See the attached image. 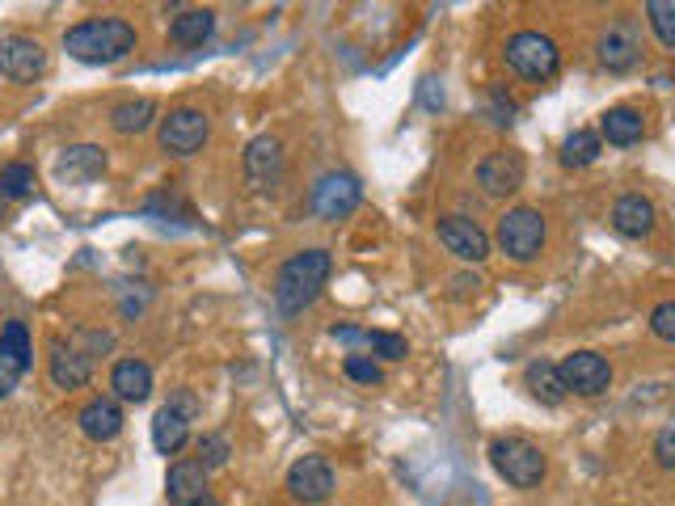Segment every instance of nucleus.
I'll use <instances>...</instances> for the list:
<instances>
[{
    "label": "nucleus",
    "instance_id": "nucleus-1",
    "mask_svg": "<svg viewBox=\"0 0 675 506\" xmlns=\"http://www.w3.org/2000/svg\"><path fill=\"white\" fill-rule=\"evenodd\" d=\"M330 270H334V258L325 249L291 254L288 262L279 266V274H275V304L288 316L304 313L321 295V288L330 283Z\"/></svg>",
    "mask_w": 675,
    "mask_h": 506
},
{
    "label": "nucleus",
    "instance_id": "nucleus-2",
    "mask_svg": "<svg viewBox=\"0 0 675 506\" xmlns=\"http://www.w3.org/2000/svg\"><path fill=\"white\" fill-rule=\"evenodd\" d=\"M64 51L81 64H115L136 51V25L122 18H85L64 34Z\"/></svg>",
    "mask_w": 675,
    "mask_h": 506
},
{
    "label": "nucleus",
    "instance_id": "nucleus-3",
    "mask_svg": "<svg viewBox=\"0 0 675 506\" xmlns=\"http://www.w3.org/2000/svg\"><path fill=\"white\" fill-rule=\"evenodd\" d=\"M490 464L499 469V477L511 482L515 489H532V485L545 482L549 473V460L545 452L528 443V439H494L490 443Z\"/></svg>",
    "mask_w": 675,
    "mask_h": 506
},
{
    "label": "nucleus",
    "instance_id": "nucleus-4",
    "mask_svg": "<svg viewBox=\"0 0 675 506\" xmlns=\"http://www.w3.org/2000/svg\"><path fill=\"white\" fill-rule=\"evenodd\" d=\"M494 241H499V249H503L511 262H519V266L536 262L540 249H545V216H540L536 207H511V212H503V219H499Z\"/></svg>",
    "mask_w": 675,
    "mask_h": 506
},
{
    "label": "nucleus",
    "instance_id": "nucleus-5",
    "mask_svg": "<svg viewBox=\"0 0 675 506\" xmlns=\"http://www.w3.org/2000/svg\"><path fill=\"white\" fill-rule=\"evenodd\" d=\"M557 43L540 30H519L506 39V64L528 80H549L557 73Z\"/></svg>",
    "mask_w": 675,
    "mask_h": 506
},
{
    "label": "nucleus",
    "instance_id": "nucleus-6",
    "mask_svg": "<svg viewBox=\"0 0 675 506\" xmlns=\"http://www.w3.org/2000/svg\"><path fill=\"white\" fill-rule=\"evenodd\" d=\"M212 136V119L194 106H178L161 119V148L169 157H194Z\"/></svg>",
    "mask_w": 675,
    "mask_h": 506
},
{
    "label": "nucleus",
    "instance_id": "nucleus-7",
    "mask_svg": "<svg viewBox=\"0 0 675 506\" xmlns=\"http://www.w3.org/2000/svg\"><path fill=\"white\" fill-rule=\"evenodd\" d=\"M47 73V51L39 39H30V34H4L0 39V76H9V80H39V76Z\"/></svg>",
    "mask_w": 675,
    "mask_h": 506
},
{
    "label": "nucleus",
    "instance_id": "nucleus-8",
    "mask_svg": "<svg viewBox=\"0 0 675 506\" xmlns=\"http://www.w3.org/2000/svg\"><path fill=\"white\" fill-rule=\"evenodd\" d=\"M557 372H561L566 392H579V397H600V392H608V385H612V367H608V359L596 355V351H575V355H566V359L557 363Z\"/></svg>",
    "mask_w": 675,
    "mask_h": 506
},
{
    "label": "nucleus",
    "instance_id": "nucleus-9",
    "mask_svg": "<svg viewBox=\"0 0 675 506\" xmlns=\"http://www.w3.org/2000/svg\"><path fill=\"white\" fill-rule=\"evenodd\" d=\"M363 186L355 173H325L313 186V212L321 219H342L360 207Z\"/></svg>",
    "mask_w": 675,
    "mask_h": 506
},
{
    "label": "nucleus",
    "instance_id": "nucleus-10",
    "mask_svg": "<svg viewBox=\"0 0 675 506\" xmlns=\"http://www.w3.org/2000/svg\"><path fill=\"white\" fill-rule=\"evenodd\" d=\"M435 233H439V245L448 254H457L460 262H485L490 258V237H485L482 224H473V219L443 216L435 224Z\"/></svg>",
    "mask_w": 675,
    "mask_h": 506
},
{
    "label": "nucleus",
    "instance_id": "nucleus-11",
    "mask_svg": "<svg viewBox=\"0 0 675 506\" xmlns=\"http://www.w3.org/2000/svg\"><path fill=\"white\" fill-rule=\"evenodd\" d=\"M191 418H194L191 397H178V401L161 406V410H157V418H152V448H157L161 456L182 452V448H186V439H191Z\"/></svg>",
    "mask_w": 675,
    "mask_h": 506
},
{
    "label": "nucleus",
    "instance_id": "nucleus-12",
    "mask_svg": "<svg viewBox=\"0 0 675 506\" xmlns=\"http://www.w3.org/2000/svg\"><path fill=\"white\" fill-rule=\"evenodd\" d=\"M524 157L519 152H511V148H499V152H490L482 165H478V186H482L490 198H506V194H515L524 186Z\"/></svg>",
    "mask_w": 675,
    "mask_h": 506
},
{
    "label": "nucleus",
    "instance_id": "nucleus-13",
    "mask_svg": "<svg viewBox=\"0 0 675 506\" xmlns=\"http://www.w3.org/2000/svg\"><path fill=\"white\" fill-rule=\"evenodd\" d=\"M288 489L291 498H300V503H325L330 494H334V469H330V460L321 456H304L296 460L288 469Z\"/></svg>",
    "mask_w": 675,
    "mask_h": 506
},
{
    "label": "nucleus",
    "instance_id": "nucleus-14",
    "mask_svg": "<svg viewBox=\"0 0 675 506\" xmlns=\"http://www.w3.org/2000/svg\"><path fill=\"white\" fill-rule=\"evenodd\" d=\"M596 51H600L603 68H612V73H629V68L642 60V39H638V30H633L629 22H612L600 34Z\"/></svg>",
    "mask_w": 675,
    "mask_h": 506
},
{
    "label": "nucleus",
    "instance_id": "nucleus-15",
    "mask_svg": "<svg viewBox=\"0 0 675 506\" xmlns=\"http://www.w3.org/2000/svg\"><path fill=\"white\" fill-rule=\"evenodd\" d=\"M169 506H199L207 503V464L203 460H178L165 477Z\"/></svg>",
    "mask_w": 675,
    "mask_h": 506
},
{
    "label": "nucleus",
    "instance_id": "nucleus-16",
    "mask_svg": "<svg viewBox=\"0 0 675 506\" xmlns=\"http://www.w3.org/2000/svg\"><path fill=\"white\" fill-rule=\"evenodd\" d=\"M30 359H34V346H30L25 321H4V330H0V372L18 385L30 372Z\"/></svg>",
    "mask_w": 675,
    "mask_h": 506
},
{
    "label": "nucleus",
    "instance_id": "nucleus-17",
    "mask_svg": "<svg viewBox=\"0 0 675 506\" xmlns=\"http://www.w3.org/2000/svg\"><path fill=\"white\" fill-rule=\"evenodd\" d=\"M94 376V359L85 351H76L73 342H51V380L55 388H81Z\"/></svg>",
    "mask_w": 675,
    "mask_h": 506
},
{
    "label": "nucleus",
    "instance_id": "nucleus-18",
    "mask_svg": "<svg viewBox=\"0 0 675 506\" xmlns=\"http://www.w3.org/2000/svg\"><path fill=\"white\" fill-rule=\"evenodd\" d=\"M612 228L621 233V237H651L654 233V203L651 198H642V194H621L617 203H612Z\"/></svg>",
    "mask_w": 675,
    "mask_h": 506
},
{
    "label": "nucleus",
    "instance_id": "nucleus-19",
    "mask_svg": "<svg viewBox=\"0 0 675 506\" xmlns=\"http://www.w3.org/2000/svg\"><path fill=\"white\" fill-rule=\"evenodd\" d=\"M76 422H81L85 439H94V443H110V439L122 431V410H119V401H110V397H94V401L81 410Z\"/></svg>",
    "mask_w": 675,
    "mask_h": 506
},
{
    "label": "nucleus",
    "instance_id": "nucleus-20",
    "mask_svg": "<svg viewBox=\"0 0 675 506\" xmlns=\"http://www.w3.org/2000/svg\"><path fill=\"white\" fill-rule=\"evenodd\" d=\"M55 173L68 177V182H94V177L106 173V148H97V144L64 148V157L55 161Z\"/></svg>",
    "mask_w": 675,
    "mask_h": 506
},
{
    "label": "nucleus",
    "instance_id": "nucleus-21",
    "mask_svg": "<svg viewBox=\"0 0 675 506\" xmlns=\"http://www.w3.org/2000/svg\"><path fill=\"white\" fill-rule=\"evenodd\" d=\"M110 388H115V397L140 406V401H148V392H152V367L144 359H119L115 372H110Z\"/></svg>",
    "mask_w": 675,
    "mask_h": 506
},
{
    "label": "nucleus",
    "instance_id": "nucleus-22",
    "mask_svg": "<svg viewBox=\"0 0 675 506\" xmlns=\"http://www.w3.org/2000/svg\"><path fill=\"white\" fill-rule=\"evenodd\" d=\"M642 136H646V119L633 106H612L600 119V140H608V144L625 148V144H638Z\"/></svg>",
    "mask_w": 675,
    "mask_h": 506
},
{
    "label": "nucleus",
    "instance_id": "nucleus-23",
    "mask_svg": "<svg viewBox=\"0 0 675 506\" xmlns=\"http://www.w3.org/2000/svg\"><path fill=\"white\" fill-rule=\"evenodd\" d=\"M279 165H283V148H279L275 136L249 140V148H245V173H249L254 186H266V182L279 173Z\"/></svg>",
    "mask_w": 675,
    "mask_h": 506
},
{
    "label": "nucleus",
    "instance_id": "nucleus-24",
    "mask_svg": "<svg viewBox=\"0 0 675 506\" xmlns=\"http://www.w3.org/2000/svg\"><path fill=\"white\" fill-rule=\"evenodd\" d=\"M212 30H216V13L212 9H182L173 18V25H169V39L178 47H203L212 39Z\"/></svg>",
    "mask_w": 675,
    "mask_h": 506
},
{
    "label": "nucleus",
    "instance_id": "nucleus-25",
    "mask_svg": "<svg viewBox=\"0 0 675 506\" xmlns=\"http://www.w3.org/2000/svg\"><path fill=\"white\" fill-rule=\"evenodd\" d=\"M524 385H528L532 397L545 401V406H561V401H566V385H561V372H557L554 363H528Z\"/></svg>",
    "mask_w": 675,
    "mask_h": 506
},
{
    "label": "nucleus",
    "instance_id": "nucleus-26",
    "mask_svg": "<svg viewBox=\"0 0 675 506\" xmlns=\"http://www.w3.org/2000/svg\"><path fill=\"white\" fill-rule=\"evenodd\" d=\"M157 119V106L148 101V97H136V101H119L115 110H110V127L119 131V136H140L148 131Z\"/></svg>",
    "mask_w": 675,
    "mask_h": 506
},
{
    "label": "nucleus",
    "instance_id": "nucleus-27",
    "mask_svg": "<svg viewBox=\"0 0 675 506\" xmlns=\"http://www.w3.org/2000/svg\"><path fill=\"white\" fill-rule=\"evenodd\" d=\"M600 152H603V140L596 131H575V136H566V144H561V165L582 169V165H591Z\"/></svg>",
    "mask_w": 675,
    "mask_h": 506
},
{
    "label": "nucleus",
    "instance_id": "nucleus-28",
    "mask_svg": "<svg viewBox=\"0 0 675 506\" xmlns=\"http://www.w3.org/2000/svg\"><path fill=\"white\" fill-rule=\"evenodd\" d=\"M34 169L25 165V161H13V165H4L0 169V194L4 198H30L34 194Z\"/></svg>",
    "mask_w": 675,
    "mask_h": 506
},
{
    "label": "nucleus",
    "instance_id": "nucleus-29",
    "mask_svg": "<svg viewBox=\"0 0 675 506\" xmlns=\"http://www.w3.org/2000/svg\"><path fill=\"white\" fill-rule=\"evenodd\" d=\"M646 18H651L658 43L667 51H675V0H651L646 4Z\"/></svg>",
    "mask_w": 675,
    "mask_h": 506
},
{
    "label": "nucleus",
    "instance_id": "nucleus-30",
    "mask_svg": "<svg viewBox=\"0 0 675 506\" xmlns=\"http://www.w3.org/2000/svg\"><path fill=\"white\" fill-rule=\"evenodd\" d=\"M367 346H372L376 355H385V359H406V355H410V346H406V337L385 334V330H376V334H367Z\"/></svg>",
    "mask_w": 675,
    "mask_h": 506
},
{
    "label": "nucleus",
    "instance_id": "nucleus-31",
    "mask_svg": "<svg viewBox=\"0 0 675 506\" xmlns=\"http://www.w3.org/2000/svg\"><path fill=\"white\" fill-rule=\"evenodd\" d=\"M342 372H346L355 385H381V367H376L372 359H363V355H346Z\"/></svg>",
    "mask_w": 675,
    "mask_h": 506
},
{
    "label": "nucleus",
    "instance_id": "nucleus-32",
    "mask_svg": "<svg viewBox=\"0 0 675 506\" xmlns=\"http://www.w3.org/2000/svg\"><path fill=\"white\" fill-rule=\"evenodd\" d=\"M199 456L207 469H219V464H228V439L224 434H203V443H199Z\"/></svg>",
    "mask_w": 675,
    "mask_h": 506
},
{
    "label": "nucleus",
    "instance_id": "nucleus-33",
    "mask_svg": "<svg viewBox=\"0 0 675 506\" xmlns=\"http://www.w3.org/2000/svg\"><path fill=\"white\" fill-rule=\"evenodd\" d=\"M651 330L663 342H675V300H667V304H658L651 313Z\"/></svg>",
    "mask_w": 675,
    "mask_h": 506
},
{
    "label": "nucleus",
    "instance_id": "nucleus-34",
    "mask_svg": "<svg viewBox=\"0 0 675 506\" xmlns=\"http://www.w3.org/2000/svg\"><path fill=\"white\" fill-rule=\"evenodd\" d=\"M654 460H658L663 469H675V427L658 431V439H654Z\"/></svg>",
    "mask_w": 675,
    "mask_h": 506
},
{
    "label": "nucleus",
    "instance_id": "nucleus-35",
    "mask_svg": "<svg viewBox=\"0 0 675 506\" xmlns=\"http://www.w3.org/2000/svg\"><path fill=\"white\" fill-rule=\"evenodd\" d=\"M334 337L338 342H367L363 330H351V325H334Z\"/></svg>",
    "mask_w": 675,
    "mask_h": 506
},
{
    "label": "nucleus",
    "instance_id": "nucleus-36",
    "mask_svg": "<svg viewBox=\"0 0 675 506\" xmlns=\"http://www.w3.org/2000/svg\"><path fill=\"white\" fill-rule=\"evenodd\" d=\"M9 388H13V380H9L4 372H0V397H9Z\"/></svg>",
    "mask_w": 675,
    "mask_h": 506
},
{
    "label": "nucleus",
    "instance_id": "nucleus-37",
    "mask_svg": "<svg viewBox=\"0 0 675 506\" xmlns=\"http://www.w3.org/2000/svg\"><path fill=\"white\" fill-rule=\"evenodd\" d=\"M4 216H9V198L0 194V224H4Z\"/></svg>",
    "mask_w": 675,
    "mask_h": 506
},
{
    "label": "nucleus",
    "instance_id": "nucleus-38",
    "mask_svg": "<svg viewBox=\"0 0 675 506\" xmlns=\"http://www.w3.org/2000/svg\"><path fill=\"white\" fill-rule=\"evenodd\" d=\"M199 506H216V503H212V498H207V503H199Z\"/></svg>",
    "mask_w": 675,
    "mask_h": 506
}]
</instances>
